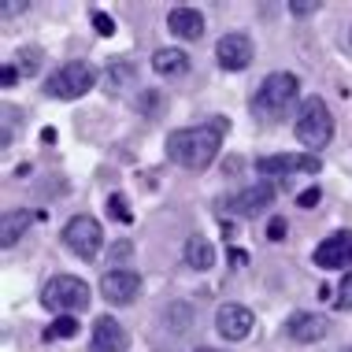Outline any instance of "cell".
I'll list each match as a JSON object with an SVG mask.
<instances>
[{
  "instance_id": "ffe728a7",
  "label": "cell",
  "mask_w": 352,
  "mask_h": 352,
  "mask_svg": "<svg viewBox=\"0 0 352 352\" xmlns=\"http://www.w3.org/2000/svg\"><path fill=\"white\" fill-rule=\"evenodd\" d=\"M19 74H23V78H34L37 74V67H41V49H37V45H26V49H19Z\"/></svg>"
},
{
  "instance_id": "ba28073f",
  "label": "cell",
  "mask_w": 352,
  "mask_h": 352,
  "mask_svg": "<svg viewBox=\"0 0 352 352\" xmlns=\"http://www.w3.org/2000/svg\"><path fill=\"white\" fill-rule=\"evenodd\" d=\"M311 263L322 271H345L352 267V230H334L330 237H322L311 252Z\"/></svg>"
},
{
  "instance_id": "7c38bea8",
  "label": "cell",
  "mask_w": 352,
  "mask_h": 352,
  "mask_svg": "<svg viewBox=\"0 0 352 352\" xmlns=\"http://www.w3.org/2000/svg\"><path fill=\"white\" fill-rule=\"evenodd\" d=\"M100 293H104V300H108V304H130V300H138L141 274L138 271H126V267L108 271L100 278Z\"/></svg>"
},
{
  "instance_id": "277c9868",
  "label": "cell",
  "mask_w": 352,
  "mask_h": 352,
  "mask_svg": "<svg viewBox=\"0 0 352 352\" xmlns=\"http://www.w3.org/2000/svg\"><path fill=\"white\" fill-rule=\"evenodd\" d=\"M93 85H97V67H93L89 60H71L45 78V93L56 100H78L93 89Z\"/></svg>"
},
{
  "instance_id": "cb8c5ba5",
  "label": "cell",
  "mask_w": 352,
  "mask_h": 352,
  "mask_svg": "<svg viewBox=\"0 0 352 352\" xmlns=\"http://www.w3.org/2000/svg\"><path fill=\"white\" fill-rule=\"evenodd\" d=\"M316 12H319V0H293V4H289V15H293V19L316 15Z\"/></svg>"
},
{
  "instance_id": "e0dca14e",
  "label": "cell",
  "mask_w": 352,
  "mask_h": 352,
  "mask_svg": "<svg viewBox=\"0 0 352 352\" xmlns=\"http://www.w3.org/2000/svg\"><path fill=\"white\" fill-rule=\"evenodd\" d=\"M182 256H186V267H193V271H212L215 267V245L201 234L186 237V252Z\"/></svg>"
},
{
  "instance_id": "5b68a950",
  "label": "cell",
  "mask_w": 352,
  "mask_h": 352,
  "mask_svg": "<svg viewBox=\"0 0 352 352\" xmlns=\"http://www.w3.org/2000/svg\"><path fill=\"white\" fill-rule=\"evenodd\" d=\"M41 304L52 311L56 319L60 316H71V311H82L89 304V285L74 274H56L41 285Z\"/></svg>"
},
{
  "instance_id": "83f0119b",
  "label": "cell",
  "mask_w": 352,
  "mask_h": 352,
  "mask_svg": "<svg viewBox=\"0 0 352 352\" xmlns=\"http://www.w3.org/2000/svg\"><path fill=\"white\" fill-rule=\"evenodd\" d=\"M285 230H289V223H285V219H271V223H267V237H271V241H282Z\"/></svg>"
},
{
  "instance_id": "836d02e7",
  "label": "cell",
  "mask_w": 352,
  "mask_h": 352,
  "mask_svg": "<svg viewBox=\"0 0 352 352\" xmlns=\"http://www.w3.org/2000/svg\"><path fill=\"white\" fill-rule=\"evenodd\" d=\"M349 41H352V34H349Z\"/></svg>"
},
{
  "instance_id": "d6a6232c",
  "label": "cell",
  "mask_w": 352,
  "mask_h": 352,
  "mask_svg": "<svg viewBox=\"0 0 352 352\" xmlns=\"http://www.w3.org/2000/svg\"><path fill=\"white\" fill-rule=\"evenodd\" d=\"M197 352H223V349H208V345H204V349H197Z\"/></svg>"
},
{
  "instance_id": "6da1fadb",
  "label": "cell",
  "mask_w": 352,
  "mask_h": 352,
  "mask_svg": "<svg viewBox=\"0 0 352 352\" xmlns=\"http://www.w3.org/2000/svg\"><path fill=\"white\" fill-rule=\"evenodd\" d=\"M223 119H212L204 126H182L175 134H167V160L186 170H204L212 160L219 156V145H223Z\"/></svg>"
},
{
  "instance_id": "4316f807",
  "label": "cell",
  "mask_w": 352,
  "mask_h": 352,
  "mask_svg": "<svg viewBox=\"0 0 352 352\" xmlns=\"http://www.w3.org/2000/svg\"><path fill=\"white\" fill-rule=\"evenodd\" d=\"M19 78H23V74H19L15 63H4V71H0V85H4V89H12Z\"/></svg>"
},
{
  "instance_id": "9c48e42d",
  "label": "cell",
  "mask_w": 352,
  "mask_h": 352,
  "mask_svg": "<svg viewBox=\"0 0 352 352\" xmlns=\"http://www.w3.org/2000/svg\"><path fill=\"white\" fill-rule=\"evenodd\" d=\"M252 327H256L252 308H245V304H237V300H226L223 308L215 311V330H219V338H226V341H245L252 334Z\"/></svg>"
},
{
  "instance_id": "4fadbf2b",
  "label": "cell",
  "mask_w": 352,
  "mask_h": 352,
  "mask_svg": "<svg viewBox=\"0 0 352 352\" xmlns=\"http://www.w3.org/2000/svg\"><path fill=\"white\" fill-rule=\"evenodd\" d=\"M130 338L122 330V322L116 316H100L93 322V338H89V352H126Z\"/></svg>"
},
{
  "instance_id": "7402d4cb",
  "label": "cell",
  "mask_w": 352,
  "mask_h": 352,
  "mask_svg": "<svg viewBox=\"0 0 352 352\" xmlns=\"http://www.w3.org/2000/svg\"><path fill=\"white\" fill-rule=\"evenodd\" d=\"M334 308H341V311H349L352 308V271L341 278V285H338V293H334Z\"/></svg>"
},
{
  "instance_id": "d6986e66",
  "label": "cell",
  "mask_w": 352,
  "mask_h": 352,
  "mask_svg": "<svg viewBox=\"0 0 352 352\" xmlns=\"http://www.w3.org/2000/svg\"><path fill=\"white\" fill-rule=\"evenodd\" d=\"M74 334H78V316H60V319H56L49 330H45L41 338H45V345H49V341H60V338H74Z\"/></svg>"
},
{
  "instance_id": "7a4b0ae2",
  "label": "cell",
  "mask_w": 352,
  "mask_h": 352,
  "mask_svg": "<svg viewBox=\"0 0 352 352\" xmlns=\"http://www.w3.org/2000/svg\"><path fill=\"white\" fill-rule=\"evenodd\" d=\"M300 97V78L293 71H274L260 82L252 97V116L267 119V122H278L285 111L293 108V100Z\"/></svg>"
},
{
  "instance_id": "1f68e13d",
  "label": "cell",
  "mask_w": 352,
  "mask_h": 352,
  "mask_svg": "<svg viewBox=\"0 0 352 352\" xmlns=\"http://www.w3.org/2000/svg\"><path fill=\"white\" fill-rule=\"evenodd\" d=\"M230 256H234V263H237V267H245V252H241V249H230Z\"/></svg>"
},
{
  "instance_id": "2e32d148",
  "label": "cell",
  "mask_w": 352,
  "mask_h": 352,
  "mask_svg": "<svg viewBox=\"0 0 352 352\" xmlns=\"http://www.w3.org/2000/svg\"><path fill=\"white\" fill-rule=\"evenodd\" d=\"M152 71L160 78H182L189 71V56L182 49H156L152 52Z\"/></svg>"
},
{
  "instance_id": "4dcf8cb0",
  "label": "cell",
  "mask_w": 352,
  "mask_h": 352,
  "mask_svg": "<svg viewBox=\"0 0 352 352\" xmlns=\"http://www.w3.org/2000/svg\"><path fill=\"white\" fill-rule=\"evenodd\" d=\"M130 256V241H116L111 245V260H126Z\"/></svg>"
},
{
  "instance_id": "d4e9b609",
  "label": "cell",
  "mask_w": 352,
  "mask_h": 352,
  "mask_svg": "<svg viewBox=\"0 0 352 352\" xmlns=\"http://www.w3.org/2000/svg\"><path fill=\"white\" fill-rule=\"evenodd\" d=\"M170 327L175 330L189 327V304H170Z\"/></svg>"
},
{
  "instance_id": "8fae6325",
  "label": "cell",
  "mask_w": 352,
  "mask_h": 352,
  "mask_svg": "<svg viewBox=\"0 0 352 352\" xmlns=\"http://www.w3.org/2000/svg\"><path fill=\"white\" fill-rule=\"evenodd\" d=\"M330 334V319L327 316H316V311H293L285 319V338L297 341V345H316Z\"/></svg>"
},
{
  "instance_id": "484cf974",
  "label": "cell",
  "mask_w": 352,
  "mask_h": 352,
  "mask_svg": "<svg viewBox=\"0 0 352 352\" xmlns=\"http://www.w3.org/2000/svg\"><path fill=\"white\" fill-rule=\"evenodd\" d=\"M108 212L116 215V219H122V223H130V212H126V204H122V197H119V193H111V197H108Z\"/></svg>"
},
{
  "instance_id": "9a60e30c",
  "label": "cell",
  "mask_w": 352,
  "mask_h": 352,
  "mask_svg": "<svg viewBox=\"0 0 352 352\" xmlns=\"http://www.w3.org/2000/svg\"><path fill=\"white\" fill-rule=\"evenodd\" d=\"M274 204V186L271 182H260V186H252V189H245V193H237L226 201V208L237 215H260L263 208H271Z\"/></svg>"
},
{
  "instance_id": "603a6c76",
  "label": "cell",
  "mask_w": 352,
  "mask_h": 352,
  "mask_svg": "<svg viewBox=\"0 0 352 352\" xmlns=\"http://www.w3.org/2000/svg\"><path fill=\"white\" fill-rule=\"evenodd\" d=\"M93 30H97L100 37H111L116 34V19H111L108 12H93Z\"/></svg>"
},
{
  "instance_id": "ac0fdd59",
  "label": "cell",
  "mask_w": 352,
  "mask_h": 352,
  "mask_svg": "<svg viewBox=\"0 0 352 352\" xmlns=\"http://www.w3.org/2000/svg\"><path fill=\"white\" fill-rule=\"evenodd\" d=\"M30 219H34V212H8L4 215V230H0V245H4V249H12L19 237L26 234Z\"/></svg>"
},
{
  "instance_id": "8992f818",
  "label": "cell",
  "mask_w": 352,
  "mask_h": 352,
  "mask_svg": "<svg viewBox=\"0 0 352 352\" xmlns=\"http://www.w3.org/2000/svg\"><path fill=\"white\" fill-rule=\"evenodd\" d=\"M63 245L82 260H97L104 249V226L93 215H71L63 226Z\"/></svg>"
},
{
  "instance_id": "3957f363",
  "label": "cell",
  "mask_w": 352,
  "mask_h": 352,
  "mask_svg": "<svg viewBox=\"0 0 352 352\" xmlns=\"http://www.w3.org/2000/svg\"><path fill=\"white\" fill-rule=\"evenodd\" d=\"M293 134H297L304 148L319 156V148H327L330 138H334V116H330V108L319 97H308L300 104L297 122H293Z\"/></svg>"
},
{
  "instance_id": "5bb4252c",
  "label": "cell",
  "mask_w": 352,
  "mask_h": 352,
  "mask_svg": "<svg viewBox=\"0 0 352 352\" xmlns=\"http://www.w3.org/2000/svg\"><path fill=\"white\" fill-rule=\"evenodd\" d=\"M167 30L175 37H182V41H201L204 37V15L189 4H178L167 12Z\"/></svg>"
},
{
  "instance_id": "f1b7e54d",
  "label": "cell",
  "mask_w": 352,
  "mask_h": 352,
  "mask_svg": "<svg viewBox=\"0 0 352 352\" xmlns=\"http://www.w3.org/2000/svg\"><path fill=\"white\" fill-rule=\"evenodd\" d=\"M319 201H322V193H319V186H316V189H304V193L297 197V204H300V208H316Z\"/></svg>"
},
{
  "instance_id": "52a82bcc",
  "label": "cell",
  "mask_w": 352,
  "mask_h": 352,
  "mask_svg": "<svg viewBox=\"0 0 352 352\" xmlns=\"http://www.w3.org/2000/svg\"><path fill=\"white\" fill-rule=\"evenodd\" d=\"M256 170L267 178H289V175H319L322 164L316 152H278V156H260Z\"/></svg>"
},
{
  "instance_id": "44dd1931",
  "label": "cell",
  "mask_w": 352,
  "mask_h": 352,
  "mask_svg": "<svg viewBox=\"0 0 352 352\" xmlns=\"http://www.w3.org/2000/svg\"><path fill=\"white\" fill-rule=\"evenodd\" d=\"M130 78H134V67H130V63L126 60H116V63H108V85H111V89H126V85H130Z\"/></svg>"
},
{
  "instance_id": "f546056e",
  "label": "cell",
  "mask_w": 352,
  "mask_h": 352,
  "mask_svg": "<svg viewBox=\"0 0 352 352\" xmlns=\"http://www.w3.org/2000/svg\"><path fill=\"white\" fill-rule=\"evenodd\" d=\"M0 12H4V15H19V12H26V0H19V4H15V0H4Z\"/></svg>"
},
{
  "instance_id": "30bf717a",
  "label": "cell",
  "mask_w": 352,
  "mask_h": 352,
  "mask_svg": "<svg viewBox=\"0 0 352 352\" xmlns=\"http://www.w3.org/2000/svg\"><path fill=\"white\" fill-rule=\"evenodd\" d=\"M252 37L249 34H223L219 37V45H215V63L223 71H245L252 63Z\"/></svg>"
}]
</instances>
